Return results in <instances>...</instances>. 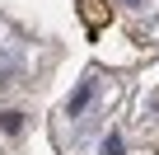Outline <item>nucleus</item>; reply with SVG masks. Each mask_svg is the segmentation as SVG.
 <instances>
[{
  "mask_svg": "<svg viewBox=\"0 0 159 155\" xmlns=\"http://www.w3.org/2000/svg\"><path fill=\"white\" fill-rule=\"evenodd\" d=\"M103 155H122V136H117V132L103 136Z\"/></svg>",
  "mask_w": 159,
  "mask_h": 155,
  "instance_id": "4",
  "label": "nucleus"
},
{
  "mask_svg": "<svg viewBox=\"0 0 159 155\" xmlns=\"http://www.w3.org/2000/svg\"><path fill=\"white\" fill-rule=\"evenodd\" d=\"M126 5H136V0H126Z\"/></svg>",
  "mask_w": 159,
  "mask_h": 155,
  "instance_id": "5",
  "label": "nucleus"
},
{
  "mask_svg": "<svg viewBox=\"0 0 159 155\" xmlns=\"http://www.w3.org/2000/svg\"><path fill=\"white\" fill-rule=\"evenodd\" d=\"M89 99H94V85L84 80V85H80V90L70 94V104H66V113H70V118H75V113H84V104H89Z\"/></svg>",
  "mask_w": 159,
  "mask_h": 155,
  "instance_id": "2",
  "label": "nucleus"
},
{
  "mask_svg": "<svg viewBox=\"0 0 159 155\" xmlns=\"http://www.w3.org/2000/svg\"><path fill=\"white\" fill-rule=\"evenodd\" d=\"M0 127H5V136H19V132H24V113H14V108L0 113Z\"/></svg>",
  "mask_w": 159,
  "mask_h": 155,
  "instance_id": "3",
  "label": "nucleus"
},
{
  "mask_svg": "<svg viewBox=\"0 0 159 155\" xmlns=\"http://www.w3.org/2000/svg\"><path fill=\"white\" fill-rule=\"evenodd\" d=\"M80 14H84L89 28H98V24L108 19V5H103V0H80Z\"/></svg>",
  "mask_w": 159,
  "mask_h": 155,
  "instance_id": "1",
  "label": "nucleus"
}]
</instances>
